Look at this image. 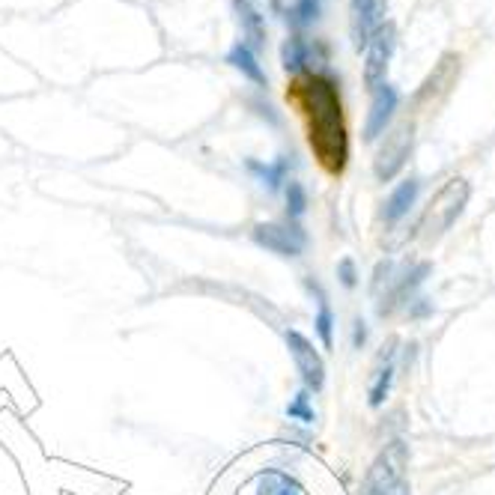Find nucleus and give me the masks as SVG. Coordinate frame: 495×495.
Returning <instances> with one entry per match:
<instances>
[{
	"mask_svg": "<svg viewBox=\"0 0 495 495\" xmlns=\"http://www.w3.org/2000/svg\"><path fill=\"white\" fill-rule=\"evenodd\" d=\"M227 63H230L233 69H239L242 75L248 81H254L257 87H266V72L260 66V60H257V54L242 43V39L230 51H227Z\"/></svg>",
	"mask_w": 495,
	"mask_h": 495,
	"instance_id": "14",
	"label": "nucleus"
},
{
	"mask_svg": "<svg viewBox=\"0 0 495 495\" xmlns=\"http://www.w3.org/2000/svg\"><path fill=\"white\" fill-rule=\"evenodd\" d=\"M296 102L302 105L307 120V141H311L314 156L328 173H344L349 161V138L344 126V108H340V92L332 78L311 72L293 87Z\"/></svg>",
	"mask_w": 495,
	"mask_h": 495,
	"instance_id": "1",
	"label": "nucleus"
},
{
	"mask_svg": "<svg viewBox=\"0 0 495 495\" xmlns=\"http://www.w3.org/2000/svg\"><path fill=\"white\" fill-rule=\"evenodd\" d=\"M281 63L290 75H298L307 63H311V45L302 36H290L281 48Z\"/></svg>",
	"mask_w": 495,
	"mask_h": 495,
	"instance_id": "16",
	"label": "nucleus"
},
{
	"mask_svg": "<svg viewBox=\"0 0 495 495\" xmlns=\"http://www.w3.org/2000/svg\"><path fill=\"white\" fill-rule=\"evenodd\" d=\"M307 286L316 293V302H319V314H316V335L323 340L325 349H332V335H335V314H332V305H328L325 293L319 290L316 281H307Z\"/></svg>",
	"mask_w": 495,
	"mask_h": 495,
	"instance_id": "18",
	"label": "nucleus"
},
{
	"mask_svg": "<svg viewBox=\"0 0 495 495\" xmlns=\"http://www.w3.org/2000/svg\"><path fill=\"white\" fill-rule=\"evenodd\" d=\"M406 469H409V445L403 439L388 442V445L379 451V457L370 462L364 483H361V495L385 492L406 483Z\"/></svg>",
	"mask_w": 495,
	"mask_h": 495,
	"instance_id": "3",
	"label": "nucleus"
},
{
	"mask_svg": "<svg viewBox=\"0 0 495 495\" xmlns=\"http://www.w3.org/2000/svg\"><path fill=\"white\" fill-rule=\"evenodd\" d=\"M388 0H353V15H349V30H353V45L361 51L374 39V34L385 24Z\"/></svg>",
	"mask_w": 495,
	"mask_h": 495,
	"instance_id": "8",
	"label": "nucleus"
},
{
	"mask_svg": "<svg viewBox=\"0 0 495 495\" xmlns=\"http://www.w3.org/2000/svg\"><path fill=\"white\" fill-rule=\"evenodd\" d=\"M337 277H340V284H344L346 290H353V286L358 284V272H355V263L349 260V257H344V260L337 263Z\"/></svg>",
	"mask_w": 495,
	"mask_h": 495,
	"instance_id": "22",
	"label": "nucleus"
},
{
	"mask_svg": "<svg viewBox=\"0 0 495 495\" xmlns=\"http://www.w3.org/2000/svg\"><path fill=\"white\" fill-rule=\"evenodd\" d=\"M296 24H311L319 18V0H296L293 6Z\"/></svg>",
	"mask_w": 495,
	"mask_h": 495,
	"instance_id": "21",
	"label": "nucleus"
},
{
	"mask_svg": "<svg viewBox=\"0 0 495 495\" xmlns=\"http://www.w3.org/2000/svg\"><path fill=\"white\" fill-rule=\"evenodd\" d=\"M418 191H421V182L418 180H403V182H400L397 189L391 191V198L385 200V209H383L385 221L388 224H397L400 218H403V215H409V209L418 200Z\"/></svg>",
	"mask_w": 495,
	"mask_h": 495,
	"instance_id": "13",
	"label": "nucleus"
},
{
	"mask_svg": "<svg viewBox=\"0 0 495 495\" xmlns=\"http://www.w3.org/2000/svg\"><path fill=\"white\" fill-rule=\"evenodd\" d=\"M233 9H236V18H239V27H242V43L257 51L266 45V22L263 15L257 13L251 0H233Z\"/></svg>",
	"mask_w": 495,
	"mask_h": 495,
	"instance_id": "12",
	"label": "nucleus"
},
{
	"mask_svg": "<svg viewBox=\"0 0 495 495\" xmlns=\"http://www.w3.org/2000/svg\"><path fill=\"white\" fill-rule=\"evenodd\" d=\"M364 340H367V325H364V319H355V328H353V346L361 349L364 346Z\"/></svg>",
	"mask_w": 495,
	"mask_h": 495,
	"instance_id": "23",
	"label": "nucleus"
},
{
	"mask_svg": "<svg viewBox=\"0 0 495 495\" xmlns=\"http://www.w3.org/2000/svg\"><path fill=\"white\" fill-rule=\"evenodd\" d=\"M286 346L296 361V370L302 376V383L307 391H323L325 385V361L316 353L314 344L302 332H286Z\"/></svg>",
	"mask_w": 495,
	"mask_h": 495,
	"instance_id": "7",
	"label": "nucleus"
},
{
	"mask_svg": "<svg viewBox=\"0 0 495 495\" xmlns=\"http://www.w3.org/2000/svg\"><path fill=\"white\" fill-rule=\"evenodd\" d=\"M394 48H397V27L391 22H385L364 48L367 51V57H364V84H367V90H376V87L385 84V75H388L391 57H394Z\"/></svg>",
	"mask_w": 495,
	"mask_h": 495,
	"instance_id": "6",
	"label": "nucleus"
},
{
	"mask_svg": "<svg viewBox=\"0 0 495 495\" xmlns=\"http://www.w3.org/2000/svg\"><path fill=\"white\" fill-rule=\"evenodd\" d=\"M307 209V194L302 182H286V218L298 221Z\"/></svg>",
	"mask_w": 495,
	"mask_h": 495,
	"instance_id": "19",
	"label": "nucleus"
},
{
	"mask_svg": "<svg viewBox=\"0 0 495 495\" xmlns=\"http://www.w3.org/2000/svg\"><path fill=\"white\" fill-rule=\"evenodd\" d=\"M397 102H400L397 90L391 87L388 81L383 87L374 90V102H370V113H367V122H364V141H376V138L385 135L388 122L397 111Z\"/></svg>",
	"mask_w": 495,
	"mask_h": 495,
	"instance_id": "9",
	"label": "nucleus"
},
{
	"mask_svg": "<svg viewBox=\"0 0 495 495\" xmlns=\"http://www.w3.org/2000/svg\"><path fill=\"white\" fill-rule=\"evenodd\" d=\"M457 75H460V57L448 51V54H442L436 69L430 72V78L424 81V84H421L415 102L421 105V102L430 99V96H436V92H448L453 87V81H457Z\"/></svg>",
	"mask_w": 495,
	"mask_h": 495,
	"instance_id": "11",
	"label": "nucleus"
},
{
	"mask_svg": "<svg viewBox=\"0 0 495 495\" xmlns=\"http://www.w3.org/2000/svg\"><path fill=\"white\" fill-rule=\"evenodd\" d=\"M397 340H391L388 346H383L376 361V370H374V379H370V406L379 409L385 403L391 383H394V374H397Z\"/></svg>",
	"mask_w": 495,
	"mask_h": 495,
	"instance_id": "10",
	"label": "nucleus"
},
{
	"mask_svg": "<svg viewBox=\"0 0 495 495\" xmlns=\"http://www.w3.org/2000/svg\"><path fill=\"white\" fill-rule=\"evenodd\" d=\"M471 198V185L466 177H451L442 189L436 191V198L430 200L424 218H421L418 230H421V239L424 242H436L442 239L462 212H466Z\"/></svg>",
	"mask_w": 495,
	"mask_h": 495,
	"instance_id": "2",
	"label": "nucleus"
},
{
	"mask_svg": "<svg viewBox=\"0 0 495 495\" xmlns=\"http://www.w3.org/2000/svg\"><path fill=\"white\" fill-rule=\"evenodd\" d=\"M254 242L277 257H298L307 248V233L296 221H269L254 227Z\"/></svg>",
	"mask_w": 495,
	"mask_h": 495,
	"instance_id": "5",
	"label": "nucleus"
},
{
	"mask_svg": "<svg viewBox=\"0 0 495 495\" xmlns=\"http://www.w3.org/2000/svg\"><path fill=\"white\" fill-rule=\"evenodd\" d=\"M286 415H290L293 421H302V424H314L316 415H314V406H311V391L307 388L298 391L293 403L286 406Z\"/></svg>",
	"mask_w": 495,
	"mask_h": 495,
	"instance_id": "20",
	"label": "nucleus"
},
{
	"mask_svg": "<svg viewBox=\"0 0 495 495\" xmlns=\"http://www.w3.org/2000/svg\"><path fill=\"white\" fill-rule=\"evenodd\" d=\"M257 483H260V495H302V487H298L290 474L277 469L257 474Z\"/></svg>",
	"mask_w": 495,
	"mask_h": 495,
	"instance_id": "17",
	"label": "nucleus"
},
{
	"mask_svg": "<svg viewBox=\"0 0 495 495\" xmlns=\"http://www.w3.org/2000/svg\"><path fill=\"white\" fill-rule=\"evenodd\" d=\"M412 490H409V480L406 483H400V487H394V490H385V492H370V495H409Z\"/></svg>",
	"mask_w": 495,
	"mask_h": 495,
	"instance_id": "24",
	"label": "nucleus"
},
{
	"mask_svg": "<svg viewBox=\"0 0 495 495\" xmlns=\"http://www.w3.org/2000/svg\"><path fill=\"white\" fill-rule=\"evenodd\" d=\"M412 143H415V122L412 120L397 122V126L388 131L383 147H379L376 159H374V173L379 182H391L400 170H403V164L409 161Z\"/></svg>",
	"mask_w": 495,
	"mask_h": 495,
	"instance_id": "4",
	"label": "nucleus"
},
{
	"mask_svg": "<svg viewBox=\"0 0 495 495\" xmlns=\"http://www.w3.org/2000/svg\"><path fill=\"white\" fill-rule=\"evenodd\" d=\"M245 168H248V173H254V177L260 180L269 191H277L286 182V173H290V159L281 156V159H275L272 164H263V161H257V159H248Z\"/></svg>",
	"mask_w": 495,
	"mask_h": 495,
	"instance_id": "15",
	"label": "nucleus"
}]
</instances>
